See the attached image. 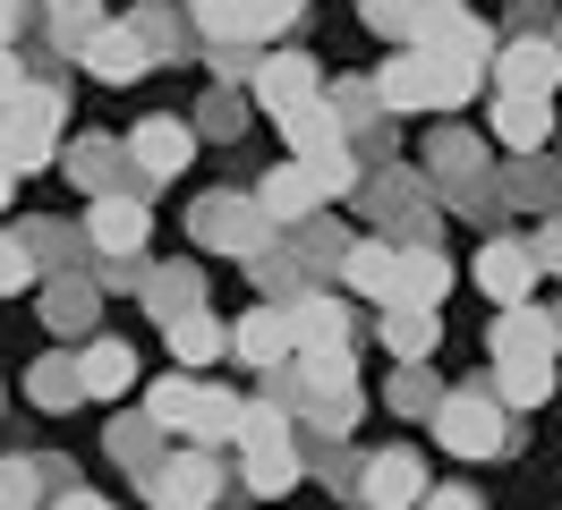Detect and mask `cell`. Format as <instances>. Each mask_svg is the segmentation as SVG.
<instances>
[{
    "mask_svg": "<svg viewBox=\"0 0 562 510\" xmlns=\"http://www.w3.org/2000/svg\"><path fill=\"white\" fill-rule=\"evenodd\" d=\"M477 86H486V77L443 68L435 52H392V60L375 68V102H384V120H401V111H460Z\"/></svg>",
    "mask_w": 562,
    "mask_h": 510,
    "instance_id": "cell-1",
    "label": "cell"
},
{
    "mask_svg": "<svg viewBox=\"0 0 562 510\" xmlns=\"http://www.w3.org/2000/svg\"><path fill=\"white\" fill-rule=\"evenodd\" d=\"M358 213H367V222H384L392 247H435V230H443V222H435V213H443V196H435L409 162H375V179H367Z\"/></svg>",
    "mask_w": 562,
    "mask_h": 510,
    "instance_id": "cell-2",
    "label": "cell"
},
{
    "mask_svg": "<svg viewBox=\"0 0 562 510\" xmlns=\"http://www.w3.org/2000/svg\"><path fill=\"white\" fill-rule=\"evenodd\" d=\"M188 238L196 247H213V256H239V264H256L265 247H273V222H265V204H256V188H213V196L188 204Z\"/></svg>",
    "mask_w": 562,
    "mask_h": 510,
    "instance_id": "cell-3",
    "label": "cell"
},
{
    "mask_svg": "<svg viewBox=\"0 0 562 510\" xmlns=\"http://www.w3.org/2000/svg\"><path fill=\"white\" fill-rule=\"evenodd\" d=\"M435 442L460 451V460H503L520 434H512V408L494 400L486 383H452V400H443V417H435Z\"/></svg>",
    "mask_w": 562,
    "mask_h": 510,
    "instance_id": "cell-4",
    "label": "cell"
},
{
    "mask_svg": "<svg viewBox=\"0 0 562 510\" xmlns=\"http://www.w3.org/2000/svg\"><path fill=\"white\" fill-rule=\"evenodd\" d=\"M188 18H196V43L213 60H239L247 43H281L307 9L299 0H222V9H188Z\"/></svg>",
    "mask_w": 562,
    "mask_h": 510,
    "instance_id": "cell-5",
    "label": "cell"
},
{
    "mask_svg": "<svg viewBox=\"0 0 562 510\" xmlns=\"http://www.w3.org/2000/svg\"><path fill=\"white\" fill-rule=\"evenodd\" d=\"M60 120H69V102H60V86H35V94L18 102L9 120H0V162L18 170H43V162H60L69 154V136H60Z\"/></svg>",
    "mask_w": 562,
    "mask_h": 510,
    "instance_id": "cell-6",
    "label": "cell"
},
{
    "mask_svg": "<svg viewBox=\"0 0 562 510\" xmlns=\"http://www.w3.org/2000/svg\"><path fill=\"white\" fill-rule=\"evenodd\" d=\"M222 502V451H171L145 476V510H213Z\"/></svg>",
    "mask_w": 562,
    "mask_h": 510,
    "instance_id": "cell-7",
    "label": "cell"
},
{
    "mask_svg": "<svg viewBox=\"0 0 562 510\" xmlns=\"http://www.w3.org/2000/svg\"><path fill=\"white\" fill-rule=\"evenodd\" d=\"M247 94H256V111L290 120V111L324 102V68L307 60V52H256V77H247Z\"/></svg>",
    "mask_w": 562,
    "mask_h": 510,
    "instance_id": "cell-8",
    "label": "cell"
},
{
    "mask_svg": "<svg viewBox=\"0 0 562 510\" xmlns=\"http://www.w3.org/2000/svg\"><path fill=\"white\" fill-rule=\"evenodd\" d=\"M426 494H435V476H426L418 451H401V442L367 451V476H358V502L367 510H426Z\"/></svg>",
    "mask_w": 562,
    "mask_h": 510,
    "instance_id": "cell-9",
    "label": "cell"
},
{
    "mask_svg": "<svg viewBox=\"0 0 562 510\" xmlns=\"http://www.w3.org/2000/svg\"><path fill=\"white\" fill-rule=\"evenodd\" d=\"M128 162H137V196H154L162 179L196 162V120H137L128 128Z\"/></svg>",
    "mask_w": 562,
    "mask_h": 510,
    "instance_id": "cell-10",
    "label": "cell"
},
{
    "mask_svg": "<svg viewBox=\"0 0 562 510\" xmlns=\"http://www.w3.org/2000/svg\"><path fill=\"white\" fill-rule=\"evenodd\" d=\"M554 349H562V315H546V306H520V315H494L486 366H554Z\"/></svg>",
    "mask_w": 562,
    "mask_h": 510,
    "instance_id": "cell-11",
    "label": "cell"
},
{
    "mask_svg": "<svg viewBox=\"0 0 562 510\" xmlns=\"http://www.w3.org/2000/svg\"><path fill=\"white\" fill-rule=\"evenodd\" d=\"M477 290L494 298V315H520V306H537L528 290H537V256H528V238H486L477 247Z\"/></svg>",
    "mask_w": 562,
    "mask_h": 510,
    "instance_id": "cell-12",
    "label": "cell"
},
{
    "mask_svg": "<svg viewBox=\"0 0 562 510\" xmlns=\"http://www.w3.org/2000/svg\"><path fill=\"white\" fill-rule=\"evenodd\" d=\"M60 162H69V179L77 188H86V196L103 204V196H137V162H128V145H120V136H69V154H60Z\"/></svg>",
    "mask_w": 562,
    "mask_h": 510,
    "instance_id": "cell-13",
    "label": "cell"
},
{
    "mask_svg": "<svg viewBox=\"0 0 562 510\" xmlns=\"http://www.w3.org/2000/svg\"><path fill=\"white\" fill-rule=\"evenodd\" d=\"M494 86H503L512 102H554L562 52L546 43V34H512V43H503V60H494Z\"/></svg>",
    "mask_w": 562,
    "mask_h": 510,
    "instance_id": "cell-14",
    "label": "cell"
},
{
    "mask_svg": "<svg viewBox=\"0 0 562 510\" xmlns=\"http://www.w3.org/2000/svg\"><path fill=\"white\" fill-rule=\"evenodd\" d=\"M145 230H154L145 196H103L86 213V247H94L103 264H145Z\"/></svg>",
    "mask_w": 562,
    "mask_h": 510,
    "instance_id": "cell-15",
    "label": "cell"
},
{
    "mask_svg": "<svg viewBox=\"0 0 562 510\" xmlns=\"http://www.w3.org/2000/svg\"><path fill=\"white\" fill-rule=\"evenodd\" d=\"M231 358L256 366V374L299 366V332H290V315H281V306H247L239 324H231Z\"/></svg>",
    "mask_w": 562,
    "mask_h": 510,
    "instance_id": "cell-16",
    "label": "cell"
},
{
    "mask_svg": "<svg viewBox=\"0 0 562 510\" xmlns=\"http://www.w3.org/2000/svg\"><path fill=\"white\" fill-rule=\"evenodd\" d=\"M256 204H265V222H273V230L290 238V230H307V222H316L324 188H316V179H307L299 162H273L265 179H256Z\"/></svg>",
    "mask_w": 562,
    "mask_h": 510,
    "instance_id": "cell-17",
    "label": "cell"
},
{
    "mask_svg": "<svg viewBox=\"0 0 562 510\" xmlns=\"http://www.w3.org/2000/svg\"><path fill=\"white\" fill-rule=\"evenodd\" d=\"M443 68H469V77H486V60H503V34L486 26V18H469V9H452L443 0V26H435V43H426Z\"/></svg>",
    "mask_w": 562,
    "mask_h": 510,
    "instance_id": "cell-18",
    "label": "cell"
},
{
    "mask_svg": "<svg viewBox=\"0 0 562 510\" xmlns=\"http://www.w3.org/2000/svg\"><path fill=\"white\" fill-rule=\"evenodd\" d=\"M290 332H299V358L307 349H358V315L341 290H307V298L290 306Z\"/></svg>",
    "mask_w": 562,
    "mask_h": 510,
    "instance_id": "cell-19",
    "label": "cell"
},
{
    "mask_svg": "<svg viewBox=\"0 0 562 510\" xmlns=\"http://www.w3.org/2000/svg\"><path fill=\"white\" fill-rule=\"evenodd\" d=\"M43 324H52V332L60 340H103L94 332V306H103V281H94V272H69V281H43Z\"/></svg>",
    "mask_w": 562,
    "mask_h": 510,
    "instance_id": "cell-20",
    "label": "cell"
},
{
    "mask_svg": "<svg viewBox=\"0 0 562 510\" xmlns=\"http://www.w3.org/2000/svg\"><path fill=\"white\" fill-rule=\"evenodd\" d=\"M341 290H350V298H375L392 315V298H401V247H392V238H358L350 264H341Z\"/></svg>",
    "mask_w": 562,
    "mask_h": 510,
    "instance_id": "cell-21",
    "label": "cell"
},
{
    "mask_svg": "<svg viewBox=\"0 0 562 510\" xmlns=\"http://www.w3.org/2000/svg\"><path fill=\"white\" fill-rule=\"evenodd\" d=\"M145 315L171 332V324H188V315H205V272L196 264H154L145 272Z\"/></svg>",
    "mask_w": 562,
    "mask_h": 510,
    "instance_id": "cell-22",
    "label": "cell"
},
{
    "mask_svg": "<svg viewBox=\"0 0 562 510\" xmlns=\"http://www.w3.org/2000/svg\"><path fill=\"white\" fill-rule=\"evenodd\" d=\"M299 476H307V442H265V451H239V485L256 494V502L299 494Z\"/></svg>",
    "mask_w": 562,
    "mask_h": 510,
    "instance_id": "cell-23",
    "label": "cell"
},
{
    "mask_svg": "<svg viewBox=\"0 0 562 510\" xmlns=\"http://www.w3.org/2000/svg\"><path fill=\"white\" fill-rule=\"evenodd\" d=\"M111 34V9L94 0H69V9H43V43L60 52V60H94V43Z\"/></svg>",
    "mask_w": 562,
    "mask_h": 510,
    "instance_id": "cell-24",
    "label": "cell"
},
{
    "mask_svg": "<svg viewBox=\"0 0 562 510\" xmlns=\"http://www.w3.org/2000/svg\"><path fill=\"white\" fill-rule=\"evenodd\" d=\"M426 179H435V196L486 179V145H477L469 128H435V136H426Z\"/></svg>",
    "mask_w": 562,
    "mask_h": 510,
    "instance_id": "cell-25",
    "label": "cell"
},
{
    "mask_svg": "<svg viewBox=\"0 0 562 510\" xmlns=\"http://www.w3.org/2000/svg\"><path fill=\"white\" fill-rule=\"evenodd\" d=\"M86 68H94L103 86H137L145 68H154V43L137 34V18H111V34L94 43V60H86Z\"/></svg>",
    "mask_w": 562,
    "mask_h": 510,
    "instance_id": "cell-26",
    "label": "cell"
},
{
    "mask_svg": "<svg viewBox=\"0 0 562 510\" xmlns=\"http://www.w3.org/2000/svg\"><path fill=\"white\" fill-rule=\"evenodd\" d=\"M111 460H120V468H128V476H137V485H145V476H154V468H162V460H171V451H162V426H154V417H145V408H128V417H111Z\"/></svg>",
    "mask_w": 562,
    "mask_h": 510,
    "instance_id": "cell-27",
    "label": "cell"
},
{
    "mask_svg": "<svg viewBox=\"0 0 562 510\" xmlns=\"http://www.w3.org/2000/svg\"><path fill=\"white\" fill-rule=\"evenodd\" d=\"M281 145H290V162H316V154H341L350 128H341V111H333V102H307V111H290V120H281Z\"/></svg>",
    "mask_w": 562,
    "mask_h": 510,
    "instance_id": "cell-28",
    "label": "cell"
},
{
    "mask_svg": "<svg viewBox=\"0 0 562 510\" xmlns=\"http://www.w3.org/2000/svg\"><path fill=\"white\" fill-rule=\"evenodd\" d=\"M77 366H86V400H120V392L137 383V349L103 332V340H86V349H77Z\"/></svg>",
    "mask_w": 562,
    "mask_h": 510,
    "instance_id": "cell-29",
    "label": "cell"
},
{
    "mask_svg": "<svg viewBox=\"0 0 562 510\" xmlns=\"http://www.w3.org/2000/svg\"><path fill=\"white\" fill-rule=\"evenodd\" d=\"M196 400H205V383L196 374H162V383H145V417L162 426V434H196Z\"/></svg>",
    "mask_w": 562,
    "mask_h": 510,
    "instance_id": "cell-30",
    "label": "cell"
},
{
    "mask_svg": "<svg viewBox=\"0 0 562 510\" xmlns=\"http://www.w3.org/2000/svg\"><path fill=\"white\" fill-rule=\"evenodd\" d=\"M26 400L52 408V417L86 400V366H77V349H52V358H35V374H26Z\"/></svg>",
    "mask_w": 562,
    "mask_h": 510,
    "instance_id": "cell-31",
    "label": "cell"
},
{
    "mask_svg": "<svg viewBox=\"0 0 562 510\" xmlns=\"http://www.w3.org/2000/svg\"><path fill=\"white\" fill-rule=\"evenodd\" d=\"M494 136L512 145V162H528L537 145H554V111H546V102H512V94H494Z\"/></svg>",
    "mask_w": 562,
    "mask_h": 510,
    "instance_id": "cell-32",
    "label": "cell"
},
{
    "mask_svg": "<svg viewBox=\"0 0 562 510\" xmlns=\"http://www.w3.org/2000/svg\"><path fill=\"white\" fill-rule=\"evenodd\" d=\"M435 340H443V315H435V306H392L384 315V349L401 358V366H426Z\"/></svg>",
    "mask_w": 562,
    "mask_h": 510,
    "instance_id": "cell-33",
    "label": "cell"
},
{
    "mask_svg": "<svg viewBox=\"0 0 562 510\" xmlns=\"http://www.w3.org/2000/svg\"><path fill=\"white\" fill-rule=\"evenodd\" d=\"M171 358H179V374H205L213 358H231V324L222 315H188V324H171Z\"/></svg>",
    "mask_w": 562,
    "mask_h": 510,
    "instance_id": "cell-34",
    "label": "cell"
},
{
    "mask_svg": "<svg viewBox=\"0 0 562 510\" xmlns=\"http://www.w3.org/2000/svg\"><path fill=\"white\" fill-rule=\"evenodd\" d=\"M452 290V256L443 247H401V298L392 306H435Z\"/></svg>",
    "mask_w": 562,
    "mask_h": 510,
    "instance_id": "cell-35",
    "label": "cell"
},
{
    "mask_svg": "<svg viewBox=\"0 0 562 510\" xmlns=\"http://www.w3.org/2000/svg\"><path fill=\"white\" fill-rule=\"evenodd\" d=\"M384 400H392V417H409V426H435L452 392L435 383V366H401V374H392V392H384Z\"/></svg>",
    "mask_w": 562,
    "mask_h": 510,
    "instance_id": "cell-36",
    "label": "cell"
},
{
    "mask_svg": "<svg viewBox=\"0 0 562 510\" xmlns=\"http://www.w3.org/2000/svg\"><path fill=\"white\" fill-rule=\"evenodd\" d=\"M503 188H512V204H537L546 222L562 213V162H546V154H528V162H512V179H503Z\"/></svg>",
    "mask_w": 562,
    "mask_h": 510,
    "instance_id": "cell-37",
    "label": "cell"
},
{
    "mask_svg": "<svg viewBox=\"0 0 562 510\" xmlns=\"http://www.w3.org/2000/svg\"><path fill=\"white\" fill-rule=\"evenodd\" d=\"M18 238L35 247V264L52 272V281H69V272H77V238H86V230H69V222H18Z\"/></svg>",
    "mask_w": 562,
    "mask_h": 510,
    "instance_id": "cell-38",
    "label": "cell"
},
{
    "mask_svg": "<svg viewBox=\"0 0 562 510\" xmlns=\"http://www.w3.org/2000/svg\"><path fill=\"white\" fill-rule=\"evenodd\" d=\"M486 392L503 408H537V400H554V366H486Z\"/></svg>",
    "mask_w": 562,
    "mask_h": 510,
    "instance_id": "cell-39",
    "label": "cell"
},
{
    "mask_svg": "<svg viewBox=\"0 0 562 510\" xmlns=\"http://www.w3.org/2000/svg\"><path fill=\"white\" fill-rule=\"evenodd\" d=\"M443 204H452L460 222H503V213H512V188H503V179H469V188H443Z\"/></svg>",
    "mask_w": 562,
    "mask_h": 510,
    "instance_id": "cell-40",
    "label": "cell"
},
{
    "mask_svg": "<svg viewBox=\"0 0 562 510\" xmlns=\"http://www.w3.org/2000/svg\"><path fill=\"white\" fill-rule=\"evenodd\" d=\"M52 485H43V460L26 451V460H0V510H35Z\"/></svg>",
    "mask_w": 562,
    "mask_h": 510,
    "instance_id": "cell-41",
    "label": "cell"
},
{
    "mask_svg": "<svg viewBox=\"0 0 562 510\" xmlns=\"http://www.w3.org/2000/svg\"><path fill=\"white\" fill-rule=\"evenodd\" d=\"M18 290H43V264L18 230H0V298H18Z\"/></svg>",
    "mask_w": 562,
    "mask_h": 510,
    "instance_id": "cell-42",
    "label": "cell"
},
{
    "mask_svg": "<svg viewBox=\"0 0 562 510\" xmlns=\"http://www.w3.org/2000/svg\"><path fill=\"white\" fill-rule=\"evenodd\" d=\"M188 9H137V34L154 43V60H179L188 52V26H179Z\"/></svg>",
    "mask_w": 562,
    "mask_h": 510,
    "instance_id": "cell-43",
    "label": "cell"
},
{
    "mask_svg": "<svg viewBox=\"0 0 562 510\" xmlns=\"http://www.w3.org/2000/svg\"><path fill=\"white\" fill-rule=\"evenodd\" d=\"M247 128V102L231 94V86H213L205 102H196V136H239Z\"/></svg>",
    "mask_w": 562,
    "mask_h": 510,
    "instance_id": "cell-44",
    "label": "cell"
},
{
    "mask_svg": "<svg viewBox=\"0 0 562 510\" xmlns=\"http://www.w3.org/2000/svg\"><path fill=\"white\" fill-rule=\"evenodd\" d=\"M528 256H537V272H562V213H554L537 238H528Z\"/></svg>",
    "mask_w": 562,
    "mask_h": 510,
    "instance_id": "cell-45",
    "label": "cell"
},
{
    "mask_svg": "<svg viewBox=\"0 0 562 510\" xmlns=\"http://www.w3.org/2000/svg\"><path fill=\"white\" fill-rule=\"evenodd\" d=\"M426 510H486V494H469V485H435Z\"/></svg>",
    "mask_w": 562,
    "mask_h": 510,
    "instance_id": "cell-46",
    "label": "cell"
},
{
    "mask_svg": "<svg viewBox=\"0 0 562 510\" xmlns=\"http://www.w3.org/2000/svg\"><path fill=\"white\" fill-rule=\"evenodd\" d=\"M52 510H111V502H103V494H86V485H77V494H60Z\"/></svg>",
    "mask_w": 562,
    "mask_h": 510,
    "instance_id": "cell-47",
    "label": "cell"
},
{
    "mask_svg": "<svg viewBox=\"0 0 562 510\" xmlns=\"http://www.w3.org/2000/svg\"><path fill=\"white\" fill-rule=\"evenodd\" d=\"M9 188H18V170H9V162H0V213H9Z\"/></svg>",
    "mask_w": 562,
    "mask_h": 510,
    "instance_id": "cell-48",
    "label": "cell"
},
{
    "mask_svg": "<svg viewBox=\"0 0 562 510\" xmlns=\"http://www.w3.org/2000/svg\"><path fill=\"white\" fill-rule=\"evenodd\" d=\"M537 34H546V43H554V52H562V18H554V26H537Z\"/></svg>",
    "mask_w": 562,
    "mask_h": 510,
    "instance_id": "cell-49",
    "label": "cell"
},
{
    "mask_svg": "<svg viewBox=\"0 0 562 510\" xmlns=\"http://www.w3.org/2000/svg\"><path fill=\"white\" fill-rule=\"evenodd\" d=\"M554 315H562V306H554Z\"/></svg>",
    "mask_w": 562,
    "mask_h": 510,
    "instance_id": "cell-50",
    "label": "cell"
}]
</instances>
